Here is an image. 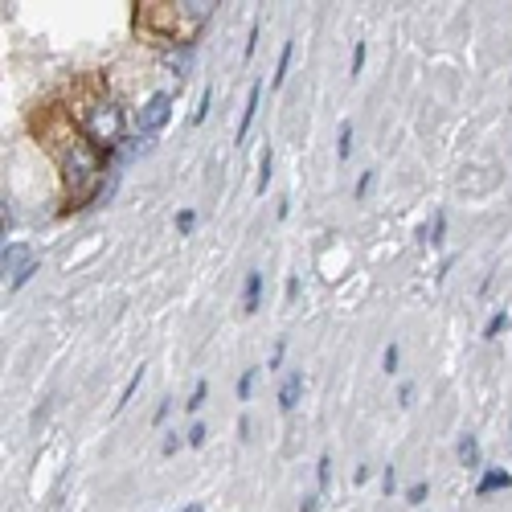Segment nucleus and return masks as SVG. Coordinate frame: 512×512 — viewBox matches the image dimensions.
I'll return each instance as SVG.
<instances>
[{
	"mask_svg": "<svg viewBox=\"0 0 512 512\" xmlns=\"http://www.w3.org/2000/svg\"><path fill=\"white\" fill-rule=\"evenodd\" d=\"M41 140L54 152L58 168H62V181H66V197L70 201H87L99 185V173H103V148L82 132V127L66 115V111H54L41 123Z\"/></svg>",
	"mask_w": 512,
	"mask_h": 512,
	"instance_id": "nucleus-1",
	"label": "nucleus"
},
{
	"mask_svg": "<svg viewBox=\"0 0 512 512\" xmlns=\"http://www.w3.org/2000/svg\"><path fill=\"white\" fill-rule=\"evenodd\" d=\"M70 119H74L99 148H111V144L123 140V107L107 95L103 82H87V87H78L74 107H70Z\"/></svg>",
	"mask_w": 512,
	"mask_h": 512,
	"instance_id": "nucleus-2",
	"label": "nucleus"
},
{
	"mask_svg": "<svg viewBox=\"0 0 512 512\" xmlns=\"http://www.w3.org/2000/svg\"><path fill=\"white\" fill-rule=\"evenodd\" d=\"M168 115H173V95L156 91V95L140 107V115H136V132H140V136H156L160 127L168 123Z\"/></svg>",
	"mask_w": 512,
	"mask_h": 512,
	"instance_id": "nucleus-3",
	"label": "nucleus"
},
{
	"mask_svg": "<svg viewBox=\"0 0 512 512\" xmlns=\"http://www.w3.org/2000/svg\"><path fill=\"white\" fill-rule=\"evenodd\" d=\"M259 99H263V82H254V87H250V99H246V111H242V123H238V144L246 140L254 115H259Z\"/></svg>",
	"mask_w": 512,
	"mask_h": 512,
	"instance_id": "nucleus-4",
	"label": "nucleus"
},
{
	"mask_svg": "<svg viewBox=\"0 0 512 512\" xmlns=\"http://www.w3.org/2000/svg\"><path fill=\"white\" fill-rule=\"evenodd\" d=\"M300 390H304V373H291L283 381V390H279V406L283 410H295V402H300Z\"/></svg>",
	"mask_w": 512,
	"mask_h": 512,
	"instance_id": "nucleus-5",
	"label": "nucleus"
},
{
	"mask_svg": "<svg viewBox=\"0 0 512 512\" xmlns=\"http://www.w3.org/2000/svg\"><path fill=\"white\" fill-rule=\"evenodd\" d=\"M259 300H263V275H259V271H250V275H246L242 308H246V312H259Z\"/></svg>",
	"mask_w": 512,
	"mask_h": 512,
	"instance_id": "nucleus-6",
	"label": "nucleus"
},
{
	"mask_svg": "<svg viewBox=\"0 0 512 512\" xmlns=\"http://www.w3.org/2000/svg\"><path fill=\"white\" fill-rule=\"evenodd\" d=\"M25 267H33V254L25 246H5V271H13V279H17Z\"/></svg>",
	"mask_w": 512,
	"mask_h": 512,
	"instance_id": "nucleus-7",
	"label": "nucleus"
},
{
	"mask_svg": "<svg viewBox=\"0 0 512 512\" xmlns=\"http://www.w3.org/2000/svg\"><path fill=\"white\" fill-rule=\"evenodd\" d=\"M496 488H512V476H508V472H500V467L484 472V480L476 484V496H488V492H496Z\"/></svg>",
	"mask_w": 512,
	"mask_h": 512,
	"instance_id": "nucleus-8",
	"label": "nucleus"
},
{
	"mask_svg": "<svg viewBox=\"0 0 512 512\" xmlns=\"http://www.w3.org/2000/svg\"><path fill=\"white\" fill-rule=\"evenodd\" d=\"M459 463L463 467H480V443H476V435H463L459 439Z\"/></svg>",
	"mask_w": 512,
	"mask_h": 512,
	"instance_id": "nucleus-9",
	"label": "nucleus"
},
{
	"mask_svg": "<svg viewBox=\"0 0 512 512\" xmlns=\"http://www.w3.org/2000/svg\"><path fill=\"white\" fill-rule=\"evenodd\" d=\"M271 164H275V152H271V144H267L263 156H259V193H267V185H271Z\"/></svg>",
	"mask_w": 512,
	"mask_h": 512,
	"instance_id": "nucleus-10",
	"label": "nucleus"
},
{
	"mask_svg": "<svg viewBox=\"0 0 512 512\" xmlns=\"http://www.w3.org/2000/svg\"><path fill=\"white\" fill-rule=\"evenodd\" d=\"M140 381H144V369H136V373H132V381H127V386H123V394H119V402H115V410H123L127 402H132V394L140 390Z\"/></svg>",
	"mask_w": 512,
	"mask_h": 512,
	"instance_id": "nucleus-11",
	"label": "nucleus"
},
{
	"mask_svg": "<svg viewBox=\"0 0 512 512\" xmlns=\"http://www.w3.org/2000/svg\"><path fill=\"white\" fill-rule=\"evenodd\" d=\"M291 54H295V41H287V46H283V54H279V66H275V87H279V82L287 78V66H291Z\"/></svg>",
	"mask_w": 512,
	"mask_h": 512,
	"instance_id": "nucleus-12",
	"label": "nucleus"
},
{
	"mask_svg": "<svg viewBox=\"0 0 512 512\" xmlns=\"http://www.w3.org/2000/svg\"><path fill=\"white\" fill-rule=\"evenodd\" d=\"M336 156H340V160H349V156H353V123L340 127V148H336Z\"/></svg>",
	"mask_w": 512,
	"mask_h": 512,
	"instance_id": "nucleus-13",
	"label": "nucleus"
},
{
	"mask_svg": "<svg viewBox=\"0 0 512 512\" xmlns=\"http://www.w3.org/2000/svg\"><path fill=\"white\" fill-rule=\"evenodd\" d=\"M504 328H508V312H496V316L488 320V328H484V336H488V340H496V336H500Z\"/></svg>",
	"mask_w": 512,
	"mask_h": 512,
	"instance_id": "nucleus-14",
	"label": "nucleus"
},
{
	"mask_svg": "<svg viewBox=\"0 0 512 512\" xmlns=\"http://www.w3.org/2000/svg\"><path fill=\"white\" fill-rule=\"evenodd\" d=\"M205 394H209V386H205V381H197V386H193V398L185 402V406H189V414H197V410H201V402H205Z\"/></svg>",
	"mask_w": 512,
	"mask_h": 512,
	"instance_id": "nucleus-15",
	"label": "nucleus"
},
{
	"mask_svg": "<svg viewBox=\"0 0 512 512\" xmlns=\"http://www.w3.org/2000/svg\"><path fill=\"white\" fill-rule=\"evenodd\" d=\"M250 386H254V369H246V373H242V381H238V398H242V402L250 398Z\"/></svg>",
	"mask_w": 512,
	"mask_h": 512,
	"instance_id": "nucleus-16",
	"label": "nucleus"
},
{
	"mask_svg": "<svg viewBox=\"0 0 512 512\" xmlns=\"http://www.w3.org/2000/svg\"><path fill=\"white\" fill-rule=\"evenodd\" d=\"M361 66H365V41L353 46V74H361Z\"/></svg>",
	"mask_w": 512,
	"mask_h": 512,
	"instance_id": "nucleus-17",
	"label": "nucleus"
},
{
	"mask_svg": "<svg viewBox=\"0 0 512 512\" xmlns=\"http://www.w3.org/2000/svg\"><path fill=\"white\" fill-rule=\"evenodd\" d=\"M193 222H197V213H193V209H185V213H181V218H177L181 234H189V230H193Z\"/></svg>",
	"mask_w": 512,
	"mask_h": 512,
	"instance_id": "nucleus-18",
	"label": "nucleus"
},
{
	"mask_svg": "<svg viewBox=\"0 0 512 512\" xmlns=\"http://www.w3.org/2000/svg\"><path fill=\"white\" fill-rule=\"evenodd\" d=\"M316 467H320V472H316V476H320V488H328V476H332V472H328V467H332V459L324 455V459H320Z\"/></svg>",
	"mask_w": 512,
	"mask_h": 512,
	"instance_id": "nucleus-19",
	"label": "nucleus"
},
{
	"mask_svg": "<svg viewBox=\"0 0 512 512\" xmlns=\"http://www.w3.org/2000/svg\"><path fill=\"white\" fill-rule=\"evenodd\" d=\"M381 365H386V373H394V369H398V345H390V349H386V361H381Z\"/></svg>",
	"mask_w": 512,
	"mask_h": 512,
	"instance_id": "nucleus-20",
	"label": "nucleus"
},
{
	"mask_svg": "<svg viewBox=\"0 0 512 512\" xmlns=\"http://www.w3.org/2000/svg\"><path fill=\"white\" fill-rule=\"evenodd\" d=\"M422 500H426V484H414L410 488V504H422Z\"/></svg>",
	"mask_w": 512,
	"mask_h": 512,
	"instance_id": "nucleus-21",
	"label": "nucleus"
},
{
	"mask_svg": "<svg viewBox=\"0 0 512 512\" xmlns=\"http://www.w3.org/2000/svg\"><path fill=\"white\" fill-rule=\"evenodd\" d=\"M189 443H193V447L205 443V426H193V431H189Z\"/></svg>",
	"mask_w": 512,
	"mask_h": 512,
	"instance_id": "nucleus-22",
	"label": "nucleus"
},
{
	"mask_svg": "<svg viewBox=\"0 0 512 512\" xmlns=\"http://www.w3.org/2000/svg\"><path fill=\"white\" fill-rule=\"evenodd\" d=\"M369 185H373V173H365V177L357 181V197H365V193H369Z\"/></svg>",
	"mask_w": 512,
	"mask_h": 512,
	"instance_id": "nucleus-23",
	"label": "nucleus"
},
{
	"mask_svg": "<svg viewBox=\"0 0 512 512\" xmlns=\"http://www.w3.org/2000/svg\"><path fill=\"white\" fill-rule=\"evenodd\" d=\"M300 512H316V496H308V500L300 504Z\"/></svg>",
	"mask_w": 512,
	"mask_h": 512,
	"instance_id": "nucleus-24",
	"label": "nucleus"
},
{
	"mask_svg": "<svg viewBox=\"0 0 512 512\" xmlns=\"http://www.w3.org/2000/svg\"><path fill=\"white\" fill-rule=\"evenodd\" d=\"M185 512H201V504H189V508H185Z\"/></svg>",
	"mask_w": 512,
	"mask_h": 512,
	"instance_id": "nucleus-25",
	"label": "nucleus"
}]
</instances>
